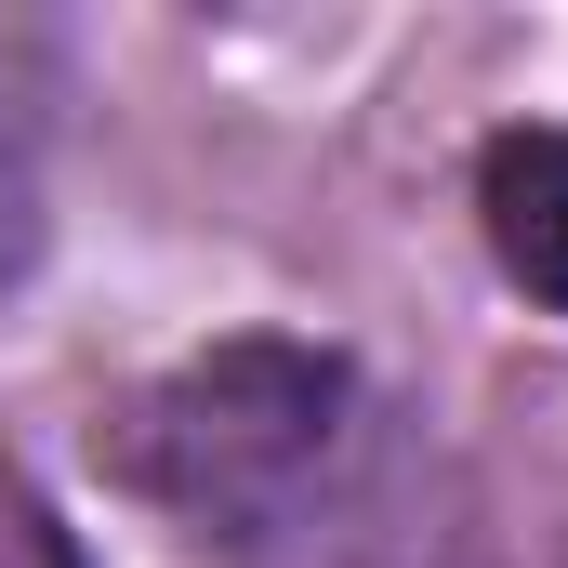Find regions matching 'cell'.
I'll return each instance as SVG.
<instances>
[{
    "label": "cell",
    "mask_w": 568,
    "mask_h": 568,
    "mask_svg": "<svg viewBox=\"0 0 568 568\" xmlns=\"http://www.w3.org/2000/svg\"><path fill=\"white\" fill-rule=\"evenodd\" d=\"M476 212H489V252L529 304H568V133H503L476 159Z\"/></svg>",
    "instance_id": "6da1fadb"
}]
</instances>
